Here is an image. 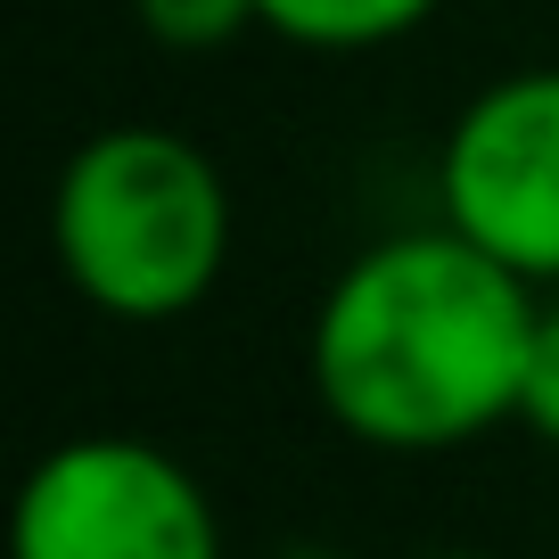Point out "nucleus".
I'll use <instances>...</instances> for the list:
<instances>
[{
	"mask_svg": "<svg viewBox=\"0 0 559 559\" xmlns=\"http://www.w3.org/2000/svg\"><path fill=\"white\" fill-rule=\"evenodd\" d=\"M419 559H493V551H419Z\"/></svg>",
	"mask_w": 559,
	"mask_h": 559,
	"instance_id": "7",
	"label": "nucleus"
},
{
	"mask_svg": "<svg viewBox=\"0 0 559 559\" xmlns=\"http://www.w3.org/2000/svg\"><path fill=\"white\" fill-rule=\"evenodd\" d=\"M50 247L67 288L107 321L157 330L214 297L230 263V181L165 123H107L58 165Z\"/></svg>",
	"mask_w": 559,
	"mask_h": 559,
	"instance_id": "2",
	"label": "nucleus"
},
{
	"mask_svg": "<svg viewBox=\"0 0 559 559\" xmlns=\"http://www.w3.org/2000/svg\"><path fill=\"white\" fill-rule=\"evenodd\" d=\"M280 559H337V551H280Z\"/></svg>",
	"mask_w": 559,
	"mask_h": 559,
	"instance_id": "8",
	"label": "nucleus"
},
{
	"mask_svg": "<svg viewBox=\"0 0 559 559\" xmlns=\"http://www.w3.org/2000/svg\"><path fill=\"white\" fill-rule=\"evenodd\" d=\"M437 206L519 280H559V67H519L453 116Z\"/></svg>",
	"mask_w": 559,
	"mask_h": 559,
	"instance_id": "4",
	"label": "nucleus"
},
{
	"mask_svg": "<svg viewBox=\"0 0 559 559\" xmlns=\"http://www.w3.org/2000/svg\"><path fill=\"white\" fill-rule=\"evenodd\" d=\"M9 559H223V526L198 469L165 444L67 437L25 469Z\"/></svg>",
	"mask_w": 559,
	"mask_h": 559,
	"instance_id": "3",
	"label": "nucleus"
},
{
	"mask_svg": "<svg viewBox=\"0 0 559 559\" xmlns=\"http://www.w3.org/2000/svg\"><path fill=\"white\" fill-rule=\"evenodd\" d=\"M444 0H255L263 34L297 41V50H330V58H354V50H386V41L419 34Z\"/></svg>",
	"mask_w": 559,
	"mask_h": 559,
	"instance_id": "5",
	"label": "nucleus"
},
{
	"mask_svg": "<svg viewBox=\"0 0 559 559\" xmlns=\"http://www.w3.org/2000/svg\"><path fill=\"white\" fill-rule=\"evenodd\" d=\"M535 280L453 223L395 230L330 280L305 337L321 412L370 453H453L519 419Z\"/></svg>",
	"mask_w": 559,
	"mask_h": 559,
	"instance_id": "1",
	"label": "nucleus"
},
{
	"mask_svg": "<svg viewBox=\"0 0 559 559\" xmlns=\"http://www.w3.org/2000/svg\"><path fill=\"white\" fill-rule=\"evenodd\" d=\"M519 419L559 453V305L535 313V337H526V379H519Z\"/></svg>",
	"mask_w": 559,
	"mask_h": 559,
	"instance_id": "6",
	"label": "nucleus"
}]
</instances>
